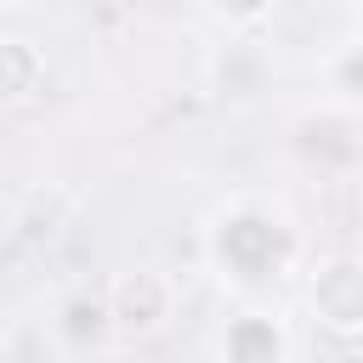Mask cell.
<instances>
[{
	"instance_id": "6",
	"label": "cell",
	"mask_w": 363,
	"mask_h": 363,
	"mask_svg": "<svg viewBox=\"0 0 363 363\" xmlns=\"http://www.w3.org/2000/svg\"><path fill=\"white\" fill-rule=\"evenodd\" d=\"M216 363H295V323L278 301H238L216 335H210Z\"/></svg>"
},
{
	"instance_id": "11",
	"label": "cell",
	"mask_w": 363,
	"mask_h": 363,
	"mask_svg": "<svg viewBox=\"0 0 363 363\" xmlns=\"http://www.w3.org/2000/svg\"><path fill=\"white\" fill-rule=\"evenodd\" d=\"M346 28H357V34H363V6H352V11H346Z\"/></svg>"
},
{
	"instance_id": "10",
	"label": "cell",
	"mask_w": 363,
	"mask_h": 363,
	"mask_svg": "<svg viewBox=\"0 0 363 363\" xmlns=\"http://www.w3.org/2000/svg\"><path fill=\"white\" fill-rule=\"evenodd\" d=\"M45 91V51L23 34H0V102L28 108Z\"/></svg>"
},
{
	"instance_id": "7",
	"label": "cell",
	"mask_w": 363,
	"mask_h": 363,
	"mask_svg": "<svg viewBox=\"0 0 363 363\" xmlns=\"http://www.w3.org/2000/svg\"><path fill=\"white\" fill-rule=\"evenodd\" d=\"M79 204L85 199L68 182H34V187H23L11 199V210H6V255H40V250H51L74 227Z\"/></svg>"
},
{
	"instance_id": "2",
	"label": "cell",
	"mask_w": 363,
	"mask_h": 363,
	"mask_svg": "<svg viewBox=\"0 0 363 363\" xmlns=\"http://www.w3.org/2000/svg\"><path fill=\"white\" fill-rule=\"evenodd\" d=\"M108 323H113V346H147L159 340L170 323H176V306H182V289L164 267L153 261H136V267H119L108 284Z\"/></svg>"
},
{
	"instance_id": "1",
	"label": "cell",
	"mask_w": 363,
	"mask_h": 363,
	"mask_svg": "<svg viewBox=\"0 0 363 363\" xmlns=\"http://www.w3.org/2000/svg\"><path fill=\"white\" fill-rule=\"evenodd\" d=\"M199 267L233 301H272L289 278L312 267L306 227L284 193L238 187L199 227Z\"/></svg>"
},
{
	"instance_id": "3",
	"label": "cell",
	"mask_w": 363,
	"mask_h": 363,
	"mask_svg": "<svg viewBox=\"0 0 363 363\" xmlns=\"http://www.w3.org/2000/svg\"><path fill=\"white\" fill-rule=\"evenodd\" d=\"M289 153L318 182H357L363 176V119L329 102H312L289 119Z\"/></svg>"
},
{
	"instance_id": "4",
	"label": "cell",
	"mask_w": 363,
	"mask_h": 363,
	"mask_svg": "<svg viewBox=\"0 0 363 363\" xmlns=\"http://www.w3.org/2000/svg\"><path fill=\"white\" fill-rule=\"evenodd\" d=\"M301 312L323 335L357 340L363 335V255L357 250L312 255V267L301 272Z\"/></svg>"
},
{
	"instance_id": "5",
	"label": "cell",
	"mask_w": 363,
	"mask_h": 363,
	"mask_svg": "<svg viewBox=\"0 0 363 363\" xmlns=\"http://www.w3.org/2000/svg\"><path fill=\"white\" fill-rule=\"evenodd\" d=\"M278 85V57L261 34H216L204 51V91L221 108H261Z\"/></svg>"
},
{
	"instance_id": "12",
	"label": "cell",
	"mask_w": 363,
	"mask_h": 363,
	"mask_svg": "<svg viewBox=\"0 0 363 363\" xmlns=\"http://www.w3.org/2000/svg\"><path fill=\"white\" fill-rule=\"evenodd\" d=\"M352 193H357V221H363V176L352 182Z\"/></svg>"
},
{
	"instance_id": "8",
	"label": "cell",
	"mask_w": 363,
	"mask_h": 363,
	"mask_svg": "<svg viewBox=\"0 0 363 363\" xmlns=\"http://www.w3.org/2000/svg\"><path fill=\"white\" fill-rule=\"evenodd\" d=\"M51 340L62 352H96L113 340V323H108V295L102 289H68L57 306H51Z\"/></svg>"
},
{
	"instance_id": "9",
	"label": "cell",
	"mask_w": 363,
	"mask_h": 363,
	"mask_svg": "<svg viewBox=\"0 0 363 363\" xmlns=\"http://www.w3.org/2000/svg\"><path fill=\"white\" fill-rule=\"evenodd\" d=\"M318 102L346 108V113L363 119V34L357 28H346L340 40L323 45V57H318Z\"/></svg>"
}]
</instances>
